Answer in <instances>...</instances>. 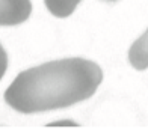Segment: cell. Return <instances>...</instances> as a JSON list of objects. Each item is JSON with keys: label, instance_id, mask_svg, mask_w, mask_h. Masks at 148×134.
Instances as JSON below:
<instances>
[{"label": "cell", "instance_id": "obj_1", "mask_svg": "<svg viewBox=\"0 0 148 134\" xmlns=\"http://www.w3.org/2000/svg\"><path fill=\"white\" fill-rule=\"evenodd\" d=\"M103 80L92 60L68 57L21 71L5 92V101L20 113L64 109L91 98Z\"/></svg>", "mask_w": 148, "mask_h": 134}, {"label": "cell", "instance_id": "obj_5", "mask_svg": "<svg viewBox=\"0 0 148 134\" xmlns=\"http://www.w3.org/2000/svg\"><path fill=\"white\" fill-rule=\"evenodd\" d=\"M6 69H8V54H6L2 44H0V80L5 76Z\"/></svg>", "mask_w": 148, "mask_h": 134}, {"label": "cell", "instance_id": "obj_2", "mask_svg": "<svg viewBox=\"0 0 148 134\" xmlns=\"http://www.w3.org/2000/svg\"><path fill=\"white\" fill-rule=\"evenodd\" d=\"M30 12V0H0V26H18L27 21Z\"/></svg>", "mask_w": 148, "mask_h": 134}, {"label": "cell", "instance_id": "obj_4", "mask_svg": "<svg viewBox=\"0 0 148 134\" xmlns=\"http://www.w3.org/2000/svg\"><path fill=\"white\" fill-rule=\"evenodd\" d=\"M80 2L82 0H44L49 12L58 18L70 17L76 11V8L79 6Z\"/></svg>", "mask_w": 148, "mask_h": 134}, {"label": "cell", "instance_id": "obj_3", "mask_svg": "<svg viewBox=\"0 0 148 134\" xmlns=\"http://www.w3.org/2000/svg\"><path fill=\"white\" fill-rule=\"evenodd\" d=\"M129 62L138 71L148 68V29L139 39H136L129 50Z\"/></svg>", "mask_w": 148, "mask_h": 134}]
</instances>
